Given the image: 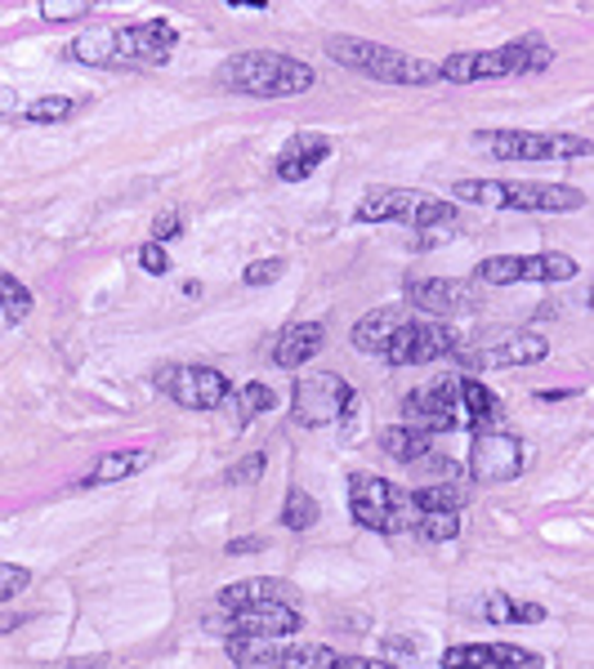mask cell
Wrapping results in <instances>:
<instances>
[{"mask_svg": "<svg viewBox=\"0 0 594 669\" xmlns=\"http://www.w3.org/2000/svg\"><path fill=\"white\" fill-rule=\"evenodd\" d=\"M139 268H144V273H153V277H161V273H170V254H166V246H157V241H148V246L139 250Z\"/></svg>", "mask_w": 594, "mask_h": 669, "instance_id": "cell-39", "label": "cell"}, {"mask_svg": "<svg viewBox=\"0 0 594 669\" xmlns=\"http://www.w3.org/2000/svg\"><path fill=\"white\" fill-rule=\"evenodd\" d=\"M206 630L215 634H228V638H291L300 630V612L291 608V602H278V608H255V612H215L206 616Z\"/></svg>", "mask_w": 594, "mask_h": 669, "instance_id": "cell-17", "label": "cell"}, {"mask_svg": "<svg viewBox=\"0 0 594 669\" xmlns=\"http://www.w3.org/2000/svg\"><path fill=\"white\" fill-rule=\"evenodd\" d=\"M429 446H434V438H425V433H416V429H407V424L380 429V451H384L389 460H399V464H421V460H429Z\"/></svg>", "mask_w": 594, "mask_h": 669, "instance_id": "cell-26", "label": "cell"}, {"mask_svg": "<svg viewBox=\"0 0 594 669\" xmlns=\"http://www.w3.org/2000/svg\"><path fill=\"white\" fill-rule=\"evenodd\" d=\"M259 474H264V455L255 451V455H246V460H237V464L224 468V483H233V487H250V483H259Z\"/></svg>", "mask_w": 594, "mask_h": 669, "instance_id": "cell-36", "label": "cell"}, {"mask_svg": "<svg viewBox=\"0 0 594 669\" xmlns=\"http://www.w3.org/2000/svg\"><path fill=\"white\" fill-rule=\"evenodd\" d=\"M554 63V49L546 36H518L509 45L496 49H466V54H451L447 63H438V81L451 86H474V81H501V77H533L546 72Z\"/></svg>", "mask_w": 594, "mask_h": 669, "instance_id": "cell-4", "label": "cell"}, {"mask_svg": "<svg viewBox=\"0 0 594 669\" xmlns=\"http://www.w3.org/2000/svg\"><path fill=\"white\" fill-rule=\"evenodd\" d=\"M403 295H407V308L412 313H429V321L466 317V313L479 308V286L460 282V277H412Z\"/></svg>", "mask_w": 594, "mask_h": 669, "instance_id": "cell-16", "label": "cell"}, {"mask_svg": "<svg viewBox=\"0 0 594 669\" xmlns=\"http://www.w3.org/2000/svg\"><path fill=\"white\" fill-rule=\"evenodd\" d=\"M313 522H317V500L304 487H291L287 491V504H282V526L287 531H309Z\"/></svg>", "mask_w": 594, "mask_h": 669, "instance_id": "cell-30", "label": "cell"}, {"mask_svg": "<svg viewBox=\"0 0 594 669\" xmlns=\"http://www.w3.org/2000/svg\"><path fill=\"white\" fill-rule=\"evenodd\" d=\"M358 224H407V228H438V224H456V201L429 196L421 188H367L358 211Z\"/></svg>", "mask_w": 594, "mask_h": 669, "instance_id": "cell-6", "label": "cell"}, {"mask_svg": "<svg viewBox=\"0 0 594 669\" xmlns=\"http://www.w3.org/2000/svg\"><path fill=\"white\" fill-rule=\"evenodd\" d=\"M157 384L179 401L183 411H220L224 401L237 397L228 375H220L215 366H170V371L157 375Z\"/></svg>", "mask_w": 594, "mask_h": 669, "instance_id": "cell-14", "label": "cell"}, {"mask_svg": "<svg viewBox=\"0 0 594 669\" xmlns=\"http://www.w3.org/2000/svg\"><path fill=\"white\" fill-rule=\"evenodd\" d=\"M237 401L246 407V416H264V411H278V393L269 388V384H242V393H237Z\"/></svg>", "mask_w": 594, "mask_h": 669, "instance_id": "cell-34", "label": "cell"}, {"mask_svg": "<svg viewBox=\"0 0 594 669\" xmlns=\"http://www.w3.org/2000/svg\"><path fill=\"white\" fill-rule=\"evenodd\" d=\"M179 228H183V215H179V211H161V215L153 219V241L166 246V241L179 237Z\"/></svg>", "mask_w": 594, "mask_h": 669, "instance_id": "cell-40", "label": "cell"}, {"mask_svg": "<svg viewBox=\"0 0 594 669\" xmlns=\"http://www.w3.org/2000/svg\"><path fill=\"white\" fill-rule=\"evenodd\" d=\"M278 602H291L295 608V589L287 580H273V576H250V580L224 585L215 608L220 612H255V608H278Z\"/></svg>", "mask_w": 594, "mask_h": 669, "instance_id": "cell-19", "label": "cell"}, {"mask_svg": "<svg viewBox=\"0 0 594 669\" xmlns=\"http://www.w3.org/2000/svg\"><path fill=\"white\" fill-rule=\"evenodd\" d=\"M590 308H594V291H590Z\"/></svg>", "mask_w": 594, "mask_h": 669, "instance_id": "cell-46", "label": "cell"}, {"mask_svg": "<svg viewBox=\"0 0 594 669\" xmlns=\"http://www.w3.org/2000/svg\"><path fill=\"white\" fill-rule=\"evenodd\" d=\"M563 397H572V393H568V388H546V393H541V401H563Z\"/></svg>", "mask_w": 594, "mask_h": 669, "instance_id": "cell-44", "label": "cell"}, {"mask_svg": "<svg viewBox=\"0 0 594 669\" xmlns=\"http://www.w3.org/2000/svg\"><path fill=\"white\" fill-rule=\"evenodd\" d=\"M278 643H269V638H228V656L237 660V665H264L269 669L273 660H278Z\"/></svg>", "mask_w": 594, "mask_h": 669, "instance_id": "cell-32", "label": "cell"}, {"mask_svg": "<svg viewBox=\"0 0 594 669\" xmlns=\"http://www.w3.org/2000/svg\"><path fill=\"white\" fill-rule=\"evenodd\" d=\"M546 660L514 643H456L442 651V669H541Z\"/></svg>", "mask_w": 594, "mask_h": 669, "instance_id": "cell-18", "label": "cell"}, {"mask_svg": "<svg viewBox=\"0 0 594 669\" xmlns=\"http://www.w3.org/2000/svg\"><path fill=\"white\" fill-rule=\"evenodd\" d=\"M412 321V308L407 304H393V308H371L358 326H354V349L358 353H384L389 349V340H393V334H399L403 326Z\"/></svg>", "mask_w": 594, "mask_h": 669, "instance_id": "cell-22", "label": "cell"}, {"mask_svg": "<svg viewBox=\"0 0 594 669\" xmlns=\"http://www.w3.org/2000/svg\"><path fill=\"white\" fill-rule=\"evenodd\" d=\"M322 349H326V326H322V321H295V326H287L278 340H273V362H278L282 371H300V366H309Z\"/></svg>", "mask_w": 594, "mask_h": 669, "instance_id": "cell-20", "label": "cell"}, {"mask_svg": "<svg viewBox=\"0 0 594 669\" xmlns=\"http://www.w3.org/2000/svg\"><path fill=\"white\" fill-rule=\"evenodd\" d=\"M153 464V451L148 446H135V451H103L94 464H90V474L77 483V487H112V483H130L135 474H144V468Z\"/></svg>", "mask_w": 594, "mask_h": 669, "instance_id": "cell-23", "label": "cell"}, {"mask_svg": "<svg viewBox=\"0 0 594 669\" xmlns=\"http://www.w3.org/2000/svg\"><path fill=\"white\" fill-rule=\"evenodd\" d=\"M32 291L14 277V273H0V313H5L10 321H23L27 313H32Z\"/></svg>", "mask_w": 594, "mask_h": 669, "instance_id": "cell-31", "label": "cell"}, {"mask_svg": "<svg viewBox=\"0 0 594 669\" xmlns=\"http://www.w3.org/2000/svg\"><path fill=\"white\" fill-rule=\"evenodd\" d=\"M412 531L429 545H451L460 535V513H421Z\"/></svg>", "mask_w": 594, "mask_h": 669, "instance_id": "cell-29", "label": "cell"}, {"mask_svg": "<svg viewBox=\"0 0 594 669\" xmlns=\"http://www.w3.org/2000/svg\"><path fill=\"white\" fill-rule=\"evenodd\" d=\"M546 358H550V340L537 330H509V334H496V340H483V344L460 340V349L451 353V362L466 366V371L533 366V362H546Z\"/></svg>", "mask_w": 594, "mask_h": 669, "instance_id": "cell-10", "label": "cell"}, {"mask_svg": "<svg viewBox=\"0 0 594 669\" xmlns=\"http://www.w3.org/2000/svg\"><path fill=\"white\" fill-rule=\"evenodd\" d=\"M470 500V491L460 483H429V487H416L412 491V504L416 513H460Z\"/></svg>", "mask_w": 594, "mask_h": 669, "instance_id": "cell-27", "label": "cell"}, {"mask_svg": "<svg viewBox=\"0 0 594 669\" xmlns=\"http://www.w3.org/2000/svg\"><path fill=\"white\" fill-rule=\"evenodd\" d=\"M523 464H527L523 438L501 433V429H479L474 433V446H470V478L474 483H487V487L514 483L523 474Z\"/></svg>", "mask_w": 594, "mask_h": 669, "instance_id": "cell-15", "label": "cell"}, {"mask_svg": "<svg viewBox=\"0 0 594 669\" xmlns=\"http://www.w3.org/2000/svg\"><path fill=\"white\" fill-rule=\"evenodd\" d=\"M326 54H332L340 67H354V72L384 81V86H429L438 81V63H425L416 54H403L393 45H376L362 36H326Z\"/></svg>", "mask_w": 594, "mask_h": 669, "instance_id": "cell-5", "label": "cell"}, {"mask_svg": "<svg viewBox=\"0 0 594 669\" xmlns=\"http://www.w3.org/2000/svg\"><path fill=\"white\" fill-rule=\"evenodd\" d=\"M264 541H255V535H246V541H228V554L237 558V554H255Z\"/></svg>", "mask_w": 594, "mask_h": 669, "instance_id": "cell-41", "label": "cell"}, {"mask_svg": "<svg viewBox=\"0 0 594 669\" xmlns=\"http://www.w3.org/2000/svg\"><path fill=\"white\" fill-rule=\"evenodd\" d=\"M474 144L487 148L496 161H576L594 152V139H581V134H537V129L474 134Z\"/></svg>", "mask_w": 594, "mask_h": 669, "instance_id": "cell-8", "label": "cell"}, {"mask_svg": "<svg viewBox=\"0 0 594 669\" xmlns=\"http://www.w3.org/2000/svg\"><path fill=\"white\" fill-rule=\"evenodd\" d=\"M278 277H282V259H255L246 273H242L246 286H269V282H278Z\"/></svg>", "mask_w": 594, "mask_h": 669, "instance_id": "cell-38", "label": "cell"}, {"mask_svg": "<svg viewBox=\"0 0 594 669\" xmlns=\"http://www.w3.org/2000/svg\"><path fill=\"white\" fill-rule=\"evenodd\" d=\"M215 81L224 90L250 94V99H295V94H309L317 86V72L291 54L246 49V54H233V58L220 63Z\"/></svg>", "mask_w": 594, "mask_h": 669, "instance_id": "cell-2", "label": "cell"}, {"mask_svg": "<svg viewBox=\"0 0 594 669\" xmlns=\"http://www.w3.org/2000/svg\"><path fill=\"white\" fill-rule=\"evenodd\" d=\"M14 107H19L14 90H5V86H0V116H5V112H14Z\"/></svg>", "mask_w": 594, "mask_h": 669, "instance_id": "cell-42", "label": "cell"}, {"mask_svg": "<svg viewBox=\"0 0 594 669\" xmlns=\"http://www.w3.org/2000/svg\"><path fill=\"white\" fill-rule=\"evenodd\" d=\"M581 273L572 254H492L479 263V286H518V282H572Z\"/></svg>", "mask_w": 594, "mask_h": 669, "instance_id": "cell-11", "label": "cell"}, {"mask_svg": "<svg viewBox=\"0 0 594 669\" xmlns=\"http://www.w3.org/2000/svg\"><path fill=\"white\" fill-rule=\"evenodd\" d=\"M460 349V334L447 321H407L399 334L389 340V349L380 353L389 366H429L438 358H451Z\"/></svg>", "mask_w": 594, "mask_h": 669, "instance_id": "cell-13", "label": "cell"}, {"mask_svg": "<svg viewBox=\"0 0 594 669\" xmlns=\"http://www.w3.org/2000/svg\"><path fill=\"white\" fill-rule=\"evenodd\" d=\"M72 112H77V103L63 99V94H45V99H36V103L23 107V116H27L32 125H58V121H68Z\"/></svg>", "mask_w": 594, "mask_h": 669, "instance_id": "cell-33", "label": "cell"}, {"mask_svg": "<svg viewBox=\"0 0 594 669\" xmlns=\"http://www.w3.org/2000/svg\"><path fill=\"white\" fill-rule=\"evenodd\" d=\"M179 45L175 23L166 19H148L135 27H94L81 32L68 45V58L77 63H94V67H139V63H166Z\"/></svg>", "mask_w": 594, "mask_h": 669, "instance_id": "cell-1", "label": "cell"}, {"mask_svg": "<svg viewBox=\"0 0 594 669\" xmlns=\"http://www.w3.org/2000/svg\"><path fill=\"white\" fill-rule=\"evenodd\" d=\"M483 616L492 625H541L546 608L541 602H523V598H509L505 589H496V593L483 598Z\"/></svg>", "mask_w": 594, "mask_h": 669, "instance_id": "cell-25", "label": "cell"}, {"mask_svg": "<svg viewBox=\"0 0 594 669\" xmlns=\"http://www.w3.org/2000/svg\"><path fill=\"white\" fill-rule=\"evenodd\" d=\"M354 407V384L336 371H309L295 379V393H291V411L300 424L309 429H322V424H336L345 420Z\"/></svg>", "mask_w": 594, "mask_h": 669, "instance_id": "cell-9", "label": "cell"}, {"mask_svg": "<svg viewBox=\"0 0 594 669\" xmlns=\"http://www.w3.org/2000/svg\"><path fill=\"white\" fill-rule=\"evenodd\" d=\"M14 625H23V616H0V634H10Z\"/></svg>", "mask_w": 594, "mask_h": 669, "instance_id": "cell-45", "label": "cell"}, {"mask_svg": "<svg viewBox=\"0 0 594 669\" xmlns=\"http://www.w3.org/2000/svg\"><path fill=\"white\" fill-rule=\"evenodd\" d=\"M326 157H332V139H326V134H295V139L278 152L273 170H278L282 183H300V179H309Z\"/></svg>", "mask_w": 594, "mask_h": 669, "instance_id": "cell-21", "label": "cell"}, {"mask_svg": "<svg viewBox=\"0 0 594 669\" xmlns=\"http://www.w3.org/2000/svg\"><path fill=\"white\" fill-rule=\"evenodd\" d=\"M27 585H32V571H27V567H19V563H0V602L19 598Z\"/></svg>", "mask_w": 594, "mask_h": 669, "instance_id": "cell-37", "label": "cell"}, {"mask_svg": "<svg viewBox=\"0 0 594 669\" xmlns=\"http://www.w3.org/2000/svg\"><path fill=\"white\" fill-rule=\"evenodd\" d=\"M349 509H354L358 526L380 531V535L412 531L416 518H421L407 487L384 483V478H376V474H354V478H349Z\"/></svg>", "mask_w": 594, "mask_h": 669, "instance_id": "cell-7", "label": "cell"}, {"mask_svg": "<svg viewBox=\"0 0 594 669\" xmlns=\"http://www.w3.org/2000/svg\"><path fill=\"white\" fill-rule=\"evenodd\" d=\"M456 201L492 211H533V215H568L585 206V192L572 183H541V179H460L451 183Z\"/></svg>", "mask_w": 594, "mask_h": 669, "instance_id": "cell-3", "label": "cell"}, {"mask_svg": "<svg viewBox=\"0 0 594 669\" xmlns=\"http://www.w3.org/2000/svg\"><path fill=\"white\" fill-rule=\"evenodd\" d=\"M460 407H466V420L470 424H479V429H487V424H501L505 420V401L483 384V379H474V375H466L460 379Z\"/></svg>", "mask_w": 594, "mask_h": 669, "instance_id": "cell-24", "label": "cell"}, {"mask_svg": "<svg viewBox=\"0 0 594 669\" xmlns=\"http://www.w3.org/2000/svg\"><path fill=\"white\" fill-rule=\"evenodd\" d=\"M233 10H269V0H228Z\"/></svg>", "mask_w": 594, "mask_h": 669, "instance_id": "cell-43", "label": "cell"}, {"mask_svg": "<svg viewBox=\"0 0 594 669\" xmlns=\"http://www.w3.org/2000/svg\"><path fill=\"white\" fill-rule=\"evenodd\" d=\"M90 14V0H41V19L45 23H72Z\"/></svg>", "mask_w": 594, "mask_h": 669, "instance_id": "cell-35", "label": "cell"}, {"mask_svg": "<svg viewBox=\"0 0 594 669\" xmlns=\"http://www.w3.org/2000/svg\"><path fill=\"white\" fill-rule=\"evenodd\" d=\"M403 424L425 433V438H438V433H456L466 420V407H460V379H438L434 388H421V393H407L403 397Z\"/></svg>", "mask_w": 594, "mask_h": 669, "instance_id": "cell-12", "label": "cell"}, {"mask_svg": "<svg viewBox=\"0 0 594 669\" xmlns=\"http://www.w3.org/2000/svg\"><path fill=\"white\" fill-rule=\"evenodd\" d=\"M336 665V651L322 647V643H309V647H287L278 651V660L269 669H332Z\"/></svg>", "mask_w": 594, "mask_h": 669, "instance_id": "cell-28", "label": "cell"}]
</instances>
